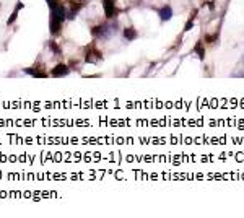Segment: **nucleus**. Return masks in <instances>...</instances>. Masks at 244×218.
Wrapping results in <instances>:
<instances>
[{
	"instance_id": "obj_3",
	"label": "nucleus",
	"mask_w": 244,
	"mask_h": 218,
	"mask_svg": "<svg viewBox=\"0 0 244 218\" xmlns=\"http://www.w3.org/2000/svg\"><path fill=\"white\" fill-rule=\"evenodd\" d=\"M171 17H173V8H171L169 5H166V7H163V8L160 10V18H161V21L171 20Z\"/></svg>"
},
{
	"instance_id": "obj_5",
	"label": "nucleus",
	"mask_w": 244,
	"mask_h": 218,
	"mask_svg": "<svg viewBox=\"0 0 244 218\" xmlns=\"http://www.w3.org/2000/svg\"><path fill=\"white\" fill-rule=\"evenodd\" d=\"M25 72H26V73H29V75H33V77H39V78L47 77L46 72H41V70H37V69H25Z\"/></svg>"
},
{
	"instance_id": "obj_8",
	"label": "nucleus",
	"mask_w": 244,
	"mask_h": 218,
	"mask_svg": "<svg viewBox=\"0 0 244 218\" xmlns=\"http://www.w3.org/2000/svg\"><path fill=\"white\" fill-rule=\"evenodd\" d=\"M17 17H18V10H15V12H13V15H12V17L8 18V21H7V23H8V25H12L13 21L17 20Z\"/></svg>"
},
{
	"instance_id": "obj_6",
	"label": "nucleus",
	"mask_w": 244,
	"mask_h": 218,
	"mask_svg": "<svg viewBox=\"0 0 244 218\" xmlns=\"http://www.w3.org/2000/svg\"><path fill=\"white\" fill-rule=\"evenodd\" d=\"M194 51L195 52H197V55H199L200 59H205V49H203V46H202V42H197V44H195V47H194Z\"/></svg>"
},
{
	"instance_id": "obj_4",
	"label": "nucleus",
	"mask_w": 244,
	"mask_h": 218,
	"mask_svg": "<svg viewBox=\"0 0 244 218\" xmlns=\"http://www.w3.org/2000/svg\"><path fill=\"white\" fill-rule=\"evenodd\" d=\"M137 36H138V33H137L133 28H125L124 29V37H125V39H129V41L137 39Z\"/></svg>"
},
{
	"instance_id": "obj_7",
	"label": "nucleus",
	"mask_w": 244,
	"mask_h": 218,
	"mask_svg": "<svg viewBox=\"0 0 244 218\" xmlns=\"http://www.w3.org/2000/svg\"><path fill=\"white\" fill-rule=\"evenodd\" d=\"M47 46H49V47H50V49H52V51H54L55 54H60V47H59V46L55 44L54 41H49V44H47Z\"/></svg>"
},
{
	"instance_id": "obj_9",
	"label": "nucleus",
	"mask_w": 244,
	"mask_h": 218,
	"mask_svg": "<svg viewBox=\"0 0 244 218\" xmlns=\"http://www.w3.org/2000/svg\"><path fill=\"white\" fill-rule=\"evenodd\" d=\"M192 26H194V18H190V20L186 23V28H184V31H189V29L192 28Z\"/></svg>"
},
{
	"instance_id": "obj_2",
	"label": "nucleus",
	"mask_w": 244,
	"mask_h": 218,
	"mask_svg": "<svg viewBox=\"0 0 244 218\" xmlns=\"http://www.w3.org/2000/svg\"><path fill=\"white\" fill-rule=\"evenodd\" d=\"M68 73V67L64 65V64H59L55 69H52V72H50V75L52 77H65V75Z\"/></svg>"
},
{
	"instance_id": "obj_1",
	"label": "nucleus",
	"mask_w": 244,
	"mask_h": 218,
	"mask_svg": "<svg viewBox=\"0 0 244 218\" xmlns=\"http://www.w3.org/2000/svg\"><path fill=\"white\" fill-rule=\"evenodd\" d=\"M103 7H104L106 18H114L117 15V8H116L114 0H103Z\"/></svg>"
},
{
	"instance_id": "obj_10",
	"label": "nucleus",
	"mask_w": 244,
	"mask_h": 218,
	"mask_svg": "<svg viewBox=\"0 0 244 218\" xmlns=\"http://www.w3.org/2000/svg\"><path fill=\"white\" fill-rule=\"evenodd\" d=\"M216 37H218V34H215V36H205V41H207V42H213Z\"/></svg>"
}]
</instances>
